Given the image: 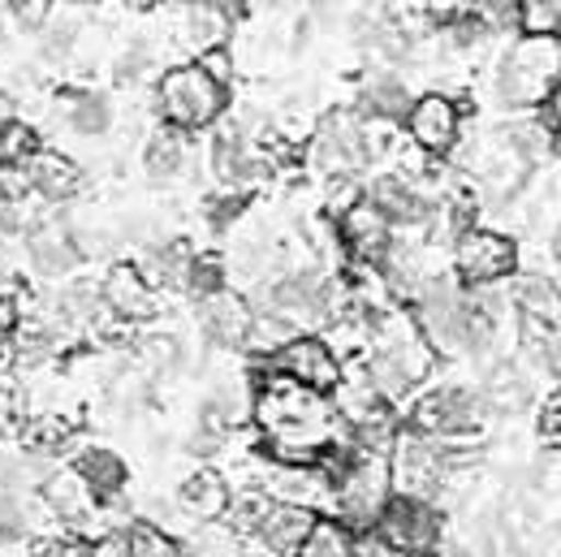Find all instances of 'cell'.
<instances>
[{"label": "cell", "mask_w": 561, "mask_h": 557, "mask_svg": "<svg viewBox=\"0 0 561 557\" xmlns=\"http://www.w3.org/2000/svg\"><path fill=\"white\" fill-rule=\"evenodd\" d=\"M18 325H22V307H18V298H13V294H0V346L13 342Z\"/></svg>", "instance_id": "34"}, {"label": "cell", "mask_w": 561, "mask_h": 557, "mask_svg": "<svg viewBox=\"0 0 561 557\" xmlns=\"http://www.w3.org/2000/svg\"><path fill=\"white\" fill-rule=\"evenodd\" d=\"M423 13L436 18V22H454V18H467L476 9V0H420Z\"/></svg>", "instance_id": "33"}, {"label": "cell", "mask_w": 561, "mask_h": 557, "mask_svg": "<svg viewBox=\"0 0 561 557\" xmlns=\"http://www.w3.org/2000/svg\"><path fill=\"white\" fill-rule=\"evenodd\" d=\"M0 44H4V22H0Z\"/></svg>", "instance_id": "41"}, {"label": "cell", "mask_w": 561, "mask_h": 557, "mask_svg": "<svg viewBox=\"0 0 561 557\" xmlns=\"http://www.w3.org/2000/svg\"><path fill=\"white\" fill-rule=\"evenodd\" d=\"M376 325H367V346L358 354V376L385 398L398 402L407 394H415L436 367V350L423 342L411 316L402 311H380L371 316Z\"/></svg>", "instance_id": "1"}, {"label": "cell", "mask_w": 561, "mask_h": 557, "mask_svg": "<svg viewBox=\"0 0 561 557\" xmlns=\"http://www.w3.org/2000/svg\"><path fill=\"white\" fill-rule=\"evenodd\" d=\"M39 501H44V510H48L57 523H70V527H91L95 514H100V505H104L91 488L82 485V476H78L73 467L48 471V480L39 488Z\"/></svg>", "instance_id": "18"}, {"label": "cell", "mask_w": 561, "mask_h": 557, "mask_svg": "<svg viewBox=\"0 0 561 557\" xmlns=\"http://www.w3.org/2000/svg\"><path fill=\"white\" fill-rule=\"evenodd\" d=\"M229 501H233V488H229V480H225L216 467L191 471V476L182 480V488H178V514L191 519L195 527L220 523V519L229 514Z\"/></svg>", "instance_id": "20"}, {"label": "cell", "mask_w": 561, "mask_h": 557, "mask_svg": "<svg viewBox=\"0 0 561 557\" xmlns=\"http://www.w3.org/2000/svg\"><path fill=\"white\" fill-rule=\"evenodd\" d=\"M100 303L108 316L126 320V325H139V320H151L160 311V289L142 277L139 264H113L104 281H100Z\"/></svg>", "instance_id": "16"}, {"label": "cell", "mask_w": 561, "mask_h": 557, "mask_svg": "<svg viewBox=\"0 0 561 557\" xmlns=\"http://www.w3.org/2000/svg\"><path fill=\"white\" fill-rule=\"evenodd\" d=\"M195 260L199 255L186 242H151L139 269L156 289H186L191 273H195Z\"/></svg>", "instance_id": "25"}, {"label": "cell", "mask_w": 561, "mask_h": 557, "mask_svg": "<svg viewBox=\"0 0 561 557\" xmlns=\"http://www.w3.org/2000/svg\"><path fill=\"white\" fill-rule=\"evenodd\" d=\"M489 419L492 416L480 389H467V385H436V389L420 394L411 407V428L432 441H445V445L476 441Z\"/></svg>", "instance_id": "5"}, {"label": "cell", "mask_w": 561, "mask_h": 557, "mask_svg": "<svg viewBox=\"0 0 561 557\" xmlns=\"http://www.w3.org/2000/svg\"><path fill=\"white\" fill-rule=\"evenodd\" d=\"M4 4H9V13H13L26 31H39V26L57 13V4H61V0H4Z\"/></svg>", "instance_id": "32"}, {"label": "cell", "mask_w": 561, "mask_h": 557, "mask_svg": "<svg viewBox=\"0 0 561 557\" xmlns=\"http://www.w3.org/2000/svg\"><path fill=\"white\" fill-rule=\"evenodd\" d=\"M316 519H320V514L307 510V505L264 501V510H260V519H255V527H251L247 541H255L268 557H289L298 545H302V536L311 532Z\"/></svg>", "instance_id": "17"}, {"label": "cell", "mask_w": 561, "mask_h": 557, "mask_svg": "<svg viewBox=\"0 0 561 557\" xmlns=\"http://www.w3.org/2000/svg\"><path fill=\"white\" fill-rule=\"evenodd\" d=\"M35 557H82V554H73V549H44V554H35Z\"/></svg>", "instance_id": "38"}, {"label": "cell", "mask_w": 561, "mask_h": 557, "mask_svg": "<svg viewBox=\"0 0 561 557\" xmlns=\"http://www.w3.org/2000/svg\"><path fill=\"white\" fill-rule=\"evenodd\" d=\"M39 130L26 126L22 117H13L4 130H0V164H26L35 151H39Z\"/></svg>", "instance_id": "31"}, {"label": "cell", "mask_w": 561, "mask_h": 557, "mask_svg": "<svg viewBox=\"0 0 561 557\" xmlns=\"http://www.w3.org/2000/svg\"><path fill=\"white\" fill-rule=\"evenodd\" d=\"M151 4H182V0H151Z\"/></svg>", "instance_id": "39"}, {"label": "cell", "mask_w": 561, "mask_h": 557, "mask_svg": "<svg viewBox=\"0 0 561 557\" xmlns=\"http://www.w3.org/2000/svg\"><path fill=\"white\" fill-rule=\"evenodd\" d=\"M561 0H514V31L523 35H558Z\"/></svg>", "instance_id": "30"}, {"label": "cell", "mask_w": 561, "mask_h": 557, "mask_svg": "<svg viewBox=\"0 0 561 557\" xmlns=\"http://www.w3.org/2000/svg\"><path fill=\"white\" fill-rule=\"evenodd\" d=\"M449 264H454V281L467 289L501 285L518 273V242L489 225H467L462 234H454Z\"/></svg>", "instance_id": "8"}, {"label": "cell", "mask_w": 561, "mask_h": 557, "mask_svg": "<svg viewBox=\"0 0 561 557\" xmlns=\"http://www.w3.org/2000/svg\"><path fill=\"white\" fill-rule=\"evenodd\" d=\"M135 359H139L142 372H151V376H169V372H178V367H182L186 346H182V338H178V333L156 329V333H142L139 342H135Z\"/></svg>", "instance_id": "29"}, {"label": "cell", "mask_w": 561, "mask_h": 557, "mask_svg": "<svg viewBox=\"0 0 561 557\" xmlns=\"http://www.w3.org/2000/svg\"><path fill=\"white\" fill-rule=\"evenodd\" d=\"M13 117H18V104H13V95H9V91H0V130H4Z\"/></svg>", "instance_id": "37"}, {"label": "cell", "mask_w": 561, "mask_h": 557, "mask_svg": "<svg viewBox=\"0 0 561 557\" xmlns=\"http://www.w3.org/2000/svg\"><path fill=\"white\" fill-rule=\"evenodd\" d=\"M208 164L225 191H251L268 173V156L255 147V139L247 135V126H233V122L211 135Z\"/></svg>", "instance_id": "14"}, {"label": "cell", "mask_w": 561, "mask_h": 557, "mask_svg": "<svg viewBox=\"0 0 561 557\" xmlns=\"http://www.w3.org/2000/svg\"><path fill=\"white\" fill-rule=\"evenodd\" d=\"M363 200L393 225V234H420V229H432L436 220V200L407 173L371 178V186H363Z\"/></svg>", "instance_id": "10"}, {"label": "cell", "mask_w": 561, "mask_h": 557, "mask_svg": "<svg viewBox=\"0 0 561 557\" xmlns=\"http://www.w3.org/2000/svg\"><path fill=\"white\" fill-rule=\"evenodd\" d=\"M229 109V87L216 82L199 61H182V66H169V70L156 78V113H160V126H173V130H208L225 117Z\"/></svg>", "instance_id": "2"}, {"label": "cell", "mask_w": 561, "mask_h": 557, "mask_svg": "<svg viewBox=\"0 0 561 557\" xmlns=\"http://www.w3.org/2000/svg\"><path fill=\"white\" fill-rule=\"evenodd\" d=\"M122 554L126 557H191V549L173 536V532H164L160 523H126L122 527Z\"/></svg>", "instance_id": "27"}, {"label": "cell", "mask_w": 561, "mask_h": 557, "mask_svg": "<svg viewBox=\"0 0 561 557\" xmlns=\"http://www.w3.org/2000/svg\"><path fill=\"white\" fill-rule=\"evenodd\" d=\"M255 311L277 316L294 333H311V329H320V325H329L337 316V285L324 273H316V269L285 273V277H273L264 285V298H260Z\"/></svg>", "instance_id": "4"}, {"label": "cell", "mask_w": 561, "mask_h": 557, "mask_svg": "<svg viewBox=\"0 0 561 557\" xmlns=\"http://www.w3.org/2000/svg\"><path fill=\"white\" fill-rule=\"evenodd\" d=\"M510 281L514 285L505 294H510V307L518 316L558 325V277L553 273H514Z\"/></svg>", "instance_id": "26"}, {"label": "cell", "mask_w": 561, "mask_h": 557, "mask_svg": "<svg viewBox=\"0 0 561 557\" xmlns=\"http://www.w3.org/2000/svg\"><path fill=\"white\" fill-rule=\"evenodd\" d=\"M376 122H363L358 113H324L311 135V164L329 178H354L376 160Z\"/></svg>", "instance_id": "7"}, {"label": "cell", "mask_w": 561, "mask_h": 557, "mask_svg": "<svg viewBox=\"0 0 561 557\" xmlns=\"http://www.w3.org/2000/svg\"><path fill=\"white\" fill-rule=\"evenodd\" d=\"M337 242H342V251L351 255L354 264H363V269H376L385 255H389V247H393V225L380 216V212L371 208L363 195L346 204V208L337 212Z\"/></svg>", "instance_id": "15"}, {"label": "cell", "mask_w": 561, "mask_h": 557, "mask_svg": "<svg viewBox=\"0 0 561 557\" xmlns=\"http://www.w3.org/2000/svg\"><path fill=\"white\" fill-rule=\"evenodd\" d=\"M195 320H199V333L204 342L216 350H247L251 346V325H255V307L251 298H242L238 289L220 285L199 298L195 307Z\"/></svg>", "instance_id": "13"}, {"label": "cell", "mask_w": 561, "mask_h": 557, "mask_svg": "<svg viewBox=\"0 0 561 557\" xmlns=\"http://www.w3.org/2000/svg\"><path fill=\"white\" fill-rule=\"evenodd\" d=\"M561 73V44L558 35H523L496 70V91L510 109H536L558 91Z\"/></svg>", "instance_id": "3"}, {"label": "cell", "mask_w": 561, "mask_h": 557, "mask_svg": "<svg viewBox=\"0 0 561 557\" xmlns=\"http://www.w3.org/2000/svg\"><path fill=\"white\" fill-rule=\"evenodd\" d=\"M73 471L82 476V485L91 488L100 501H117L126 485H130V467H126V458L117 454V450H108V445H87V450H78L73 454Z\"/></svg>", "instance_id": "22"}, {"label": "cell", "mask_w": 561, "mask_h": 557, "mask_svg": "<svg viewBox=\"0 0 561 557\" xmlns=\"http://www.w3.org/2000/svg\"><path fill=\"white\" fill-rule=\"evenodd\" d=\"M233 557H268V554H233Z\"/></svg>", "instance_id": "40"}, {"label": "cell", "mask_w": 561, "mask_h": 557, "mask_svg": "<svg viewBox=\"0 0 561 557\" xmlns=\"http://www.w3.org/2000/svg\"><path fill=\"white\" fill-rule=\"evenodd\" d=\"M204 4H211L216 13H225L229 22H238V18H242V9H247V0H204Z\"/></svg>", "instance_id": "36"}, {"label": "cell", "mask_w": 561, "mask_h": 557, "mask_svg": "<svg viewBox=\"0 0 561 557\" xmlns=\"http://www.w3.org/2000/svg\"><path fill=\"white\" fill-rule=\"evenodd\" d=\"M540 436H545L549 445H558V436H561V398L558 394H549L545 407H540Z\"/></svg>", "instance_id": "35"}, {"label": "cell", "mask_w": 561, "mask_h": 557, "mask_svg": "<svg viewBox=\"0 0 561 557\" xmlns=\"http://www.w3.org/2000/svg\"><path fill=\"white\" fill-rule=\"evenodd\" d=\"M268 372H277L285 380L316 389V394H333L337 380L346 376V359L342 350L333 346L320 333H294L285 346H277L268 354Z\"/></svg>", "instance_id": "9"}, {"label": "cell", "mask_w": 561, "mask_h": 557, "mask_svg": "<svg viewBox=\"0 0 561 557\" xmlns=\"http://www.w3.org/2000/svg\"><path fill=\"white\" fill-rule=\"evenodd\" d=\"M26 260H31V269L39 277L70 281L78 273V264H82V251L73 242L70 220L66 216H53V212L26 220Z\"/></svg>", "instance_id": "12"}, {"label": "cell", "mask_w": 561, "mask_h": 557, "mask_svg": "<svg viewBox=\"0 0 561 557\" xmlns=\"http://www.w3.org/2000/svg\"><path fill=\"white\" fill-rule=\"evenodd\" d=\"M402 126H407V139H411L415 151H423V156H445V151H454L458 139H462V109H458L454 95L427 91V95L411 100Z\"/></svg>", "instance_id": "11"}, {"label": "cell", "mask_w": 561, "mask_h": 557, "mask_svg": "<svg viewBox=\"0 0 561 557\" xmlns=\"http://www.w3.org/2000/svg\"><path fill=\"white\" fill-rule=\"evenodd\" d=\"M191 160V135L173 126H156L142 143V173L151 182H173Z\"/></svg>", "instance_id": "24"}, {"label": "cell", "mask_w": 561, "mask_h": 557, "mask_svg": "<svg viewBox=\"0 0 561 557\" xmlns=\"http://www.w3.org/2000/svg\"><path fill=\"white\" fill-rule=\"evenodd\" d=\"M411 87L398 78L393 70H380L371 73L363 87H358V117L363 122H380V126H393V122H402L407 117V109H411Z\"/></svg>", "instance_id": "21"}, {"label": "cell", "mask_w": 561, "mask_h": 557, "mask_svg": "<svg viewBox=\"0 0 561 557\" xmlns=\"http://www.w3.org/2000/svg\"><path fill=\"white\" fill-rule=\"evenodd\" d=\"M351 554H354L351 527H346L342 519H333V514H320V519L311 523V532L302 536V545L289 557H351Z\"/></svg>", "instance_id": "28"}, {"label": "cell", "mask_w": 561, "mask_h": 557, "mask_svg": "<svg viewBox=\"0 0 561 557\" xmlns=\"http://www.w3.org/2000/svg\"><path fill=\"white\" fill-rule=\"evenodd\" d=\"M440 527H445V519H440V505L436 501L393 492L385 501V510L376 514L371 536L393 557H432L440 549V536H445Z\"/></svg>", "instance_id": "6"}, {"label": "cell", "mask_w": 561, "mask_h": 557, "mask_svg": "<svg viewBox=\"0 0 561 557\" xmlns=\"http://www.w3.org/2000/svg\"><path fill=\"white\" fill-rule=\"evenodd\" d=\"M57 122L78 139H100L113 130V104L100 91H66L57 100Z\"/></svg>", "instance_id": "23"}, {"label": "cell", "mask_w": 561, "mask_h": 557, "mask_svg": "<svg viewBox=\"0 0 561 557\" xmlns=\"http://www.w3.org/2000/svg\"><path fill=\"white\" fill-rule=\"evenodd\" d=\"M26 182H31V195L44 200V204H70V200L82 195V186H87L78 160L61 156V151H48V147H39L26 160Z\"/></svg>", "instance_id": "19"}]
</instances>
